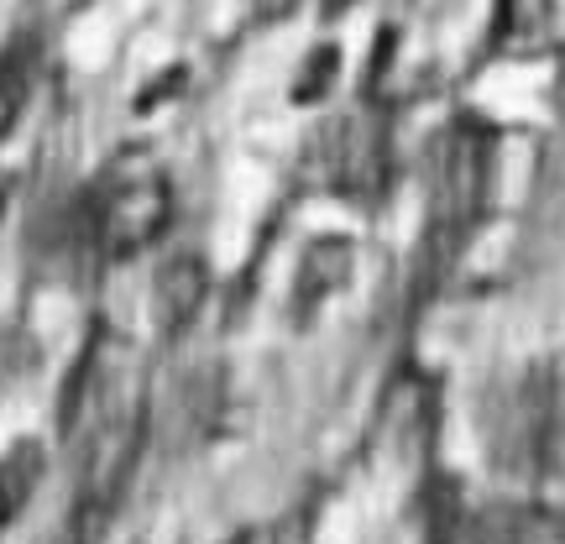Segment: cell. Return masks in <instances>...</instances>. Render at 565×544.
<instances>
[{
	"label": "cell",
	"instance_id": "cell-7",
	"mask_svg": "<svg viewBox=\"0 0 565 544\" xmlns=\"http://www.w3.org/2000/svg\"><path fill=\"white\" fill-rule=\"evenodd\" d=\"M42 482V445L21 440L6 461H0V529H11L21 519V508L32 503V492Z\"/></svg>",
	"mask_w": 565,
	"mask_h": 544
},
{
	"label": "cell",
	"instance_id": "cell-1",
	"mask_svg": "<svg viewBox=\"0 0 565 544\" xmlns=\"http://www.w3.org/2000/svg\"><path fill=\"white\" fill-rule=\"evenodd\" d=\"M173 221V189L152 162H126L116 168L100 189V242L105 252H137V246L158 242Z\"/></svg>",
	"mask_w": 565,
	"mask_h": 544
},
{
	"label": "cell",
	"instance_id": "cell-8",
	"mask_svg": "<svg viewBox=\"0 0 565 544\" xmlns=\"http://www.w3.org/2000/svg\"><path fill=\"white\" fill-rule=\"evenodd\" d=\"M341 183L356 194H372L383 183V131L372 121H356L345 131V152H341Z\"/></svg>",
	"mask_w": 565,
	"mask_h": 544
},
{
	"label": "cell",
	"instance_id": "cell-9",
	"mask_svg": "<svg viewBox=\"0 0 565 544\" xmlns=\"http://www.w3.org/2000/svg\"><path fill=\"white\" fill-rule=\"evenodd\" d=\"M519 544H565V513H524Z\"/></svg>",
	"mask_w": 565,
	"mask_h": 544
},
{
	"label": "cell",
	"instance_id": "cell-2",
	"mask_svg": "<svg viewBox=\"0 0 565 544\" xmlns=\"http://www.w3.org/2000/svg\"><path fill=\"white\" fill-rule=\"evenodd\" d=\"M141 445H147V414L141 404H121L110 408L89 440V456H84V477H79V503L84 519L100 524L110 508L126 498V487L141 466Z\"/></svg>",
	"mask_w": 565,
	"mask_h": 544
},
{
	"label": "cell",
	"instance_id": "cell-5",
	"mask_svg": "<svg viewBox=\"0 0 565 544\" xmlns=\"http://www.w3.org/2000/svg\"><path fill=\"white\" fill-rule=\"evenodd\" d=\"M204 294H210V278H204L200 257H173V263L158 273V294H152L158 324L162 330H183V324L200 314Z\"/></svg>",
	"mask_w": 565,
	"mask_h": 544
},
{
	"label": "cell",
	"instance_id": "cell-6",
	"mask_svg": "<svg viewBox=\"0 0 565 544\" xmlns=\"http://www.w3.org/2000/svg\"><path fill=\"white\" fill-rule=\"evenodd\" d=\"M351 267H356L351 242H341V236H315L299 257V303L315 309V303H324L330 294H341V282L351 278Z\"/></svg>",
	"mask_w": 565,
	"mask_h": 544
},
{
	"label": "cell",
	"instance_id": "cell-3",
	"mask_svg": "<svg viewBox=\"0 0 565 544\" xmlns=\"http://www.w3.org/2000/svg\"><path fill=\"white\" fill-rule=\"evenodd\" d=\"M487 194V141L471 126L445 131L440 158H435V225L440 236L471 231Z\"/></svg>",
	"mask_w": 565,
	"mask_h": 544
},
{
	"label": "cell",
	"instance_id": "cell-4",
	"mask_svg": "<svg viewBox=\"0 0 565 544\" xmlns=\"http://www.w3.org/2000/svg\"><path fill=\"white\" fill-rule=\"evenodd\" d=\"M524 513L513 508H471L461 498H445L435 508V544H519Z\"/></svg>",
	"mask_w": 565,
	"mask_h": 544
}]
</instances>
